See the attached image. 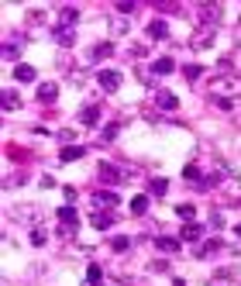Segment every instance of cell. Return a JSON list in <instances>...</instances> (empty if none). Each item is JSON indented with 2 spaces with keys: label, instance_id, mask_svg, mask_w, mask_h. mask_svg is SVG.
Instances as JSON below:
<instances>
[{
  "label": "cell",
  "instance_id": "cell-1",
  "mask_svg": "<svg viewBox=\"0 0 241 286\" xmlns=\"http://www.w3.org/2000/svg\"><path fill=\"white\" fill-rule=\"evenodd\" d=\"M196 17H200V28H214V31H217L221 3H196Z\"/></svg>",
  "mask_w": 241,
  "mask_h": 286
},
{
  "label": "cell",
  "instance_id": "cell-2",
  "mask_svg": "<svg viewBox=\"0 0 241 286\" xmlns=\"http://www.w3.org/2000/svg\"><path fill=\"white\" fill-rule=\"evenodd\" d=\"M121 179H128V172H121V169L110 166V162L100 166V183H110V186H114V183H121Z\"/></svg>",
  "mask_w": 241,
  "mask_h": 286
},
{
  "label": "cell",
  "instance_id": "cell-3",
  "mask_svg": "<svg viewBox=\"0 0 241 286\" xmlns=\"http://www.w3.org/2000/svg\"><path fill=\"white\" fill-rule=\"evenodd\" d=\"M96 83L107 90V93H114L117 86H121V72H114V69H103L100 76H96Z\"/></svg>",
  "mask_w": 241,
  "mask_h": 286
},
{
  "label": "cell",
  "instance_id": "cell-4",
  "mask_svg": "<svg viewBox=\"0 0 241 286\" xmlns=\"http://www.w3.org/2000/svg\"><path fill=\"white\" fill-rule=\"evenodd\" d=\"M93 207H107V211H114V207H117V193H114V190H100V193L93 197Z\"/></svg>",
  "mask_w": 241,
  "mask_h": 286
},
{
  "label": "cell",
  "instance_id": "cell-5",
  "mask_svg": "<svg viewBox=\"0 0 241 286\" xmlns=\"http://www.w3.org/2000/svg\"><path fill=\"white\" fill-rule=\"evenodd\" d=\"M179 238H183V241H200V238H203V228L193 224V221H186V224L179 228Z\"/></svg>",
  "mask_w": 241,
  "mask_h": 286
},
{
  "label": "cell",
  "instance_id": "cell-6",
  "mask_svg": "<svg viewBox=\"0 0 241 286\" xmlns=\"http://www.w3.org/2000/svg\"><path fill=\"white\" fill-rule=\"evenodd\" d=\"M52 38H55V42H59L62 49H69V45L76 42V31H73V28H62V24H59V28L52 31Z\"/></svg>",
  "mask_w": 241,
  "mask_h": 286
},
{
  "label": "cell",
  "instance_id": "cell-7",
  "mask_svg": "<svg viewBox=\"0 0 241 286\" xmlns=\"http://www.w3.org/2000/svg\"><path fill=\"white\" fill-rule=\"evenodd\" d=\"M210 42H214V28H200V31L190 38V45H193V49H207Z\"/></svg>",
  "mask_w": 241,
  "mask_h": 286
},
{
  "label": "cell",
  "instance_id": "cell-8",
  "mask_svg": "<svg viewBox=\"0 0 241 286\" xmlns=\"http://www.w3.org/2000/svg\"><path fill=\"white\" fill-rule=\"evenodd\" d=\"M155 104H159L162 111H176V107H179L176 93H169V90H159V93H155Z\"/></svg>",
  "mask_w": 241,
  "mask_h": 286
},
{
  "label": "cell",
  "instance_id": "cell-9",
  "mask_svg": "<svg viewBox=\"0 0 241 286\" xmlns=\"http://www.w3.org/2000/svg\"><path fill=\"white\" fill-rule=\"evenodd\" d=\"M148 38H155V42H165V38H169V24L155 17V21L148 24Z\"/></svg>",
  "mask_w": 241,
  "mask_h": 286
},
{
  "label": "cell",
  "instance_id": "cell-10",
  "mask_svg": "<svg viewBox=\"0 0 241 286\" xmlns=\"http://www.w3.org/2000/svg\"><path fill=\"white\" fill-rule=\"evenodd\" d=\"M76 21H80V7H62V10H59V24H62V28H73Z\"/></svg>",
  "mask_w": 241,
  "mask_h": 286
},
{
  "label": "cell",
  "instance_id": "cell-11",
  "mask_svg": "<svg viewBox=\"0 0 241 286\" xmlns=\"http://www.w3.org/2000/svg\"><path fill=\"white\" fill-rule=\"evenodd\" d=\"M83 155H86V148H83V145H66V148L59 152V159H62V162H76V159H83Z\"/></svg>",
  "mask_w": 241,
  "mask_h": 286
},
{
  "label": "cell",
  "instance_id": "cell-12",
  "mask_svg": "<svg viewBox=\"0 0 241 286\" xmlns=\"http://www.w3.org/2000/svg\"><path fill=\"white\" fill-rule=\"evenodd\" d=\"M55 97H59V86H55V83H42V86H38V100H42V104H52Z\"/></svg>",
  "mask_w": 241,
  "mask_h": 286
},
{
  "label": "cell",
  "instance_id": "cell-13",
  "mask_svg": "<svg viewBox=\"0 0 241 286\" xmlns=\"http://www.w3.org/2000/svg\"><path fill=\"white\" fill-rule=\"evenodd\" d=\"M224 248V241L221 238H210V241H203V248H200V259H210V255H217Z\"/></svg>",
  "mask_w": 241,
  "mask_h": 286
},
{
  "label": "cell",
  "instance_id": "cell-14",
  "mask_svg": "<svg viewBox=\"0 0 241 286\" xmlns=\"http://www.w3.org/2000/svg\"><path fill=\"white\" fill-rule=\"evenodd\" d=\"M172 69H176V62H172V59H165V56L152 62V72H155V76H169Z\"/></svg>",
  "mask_w": 241,
  "mask_h": 286
},
{
  "label": "cell",
  "instance_id": "cell-15",
  "mask_svg": "<svg viewBox=\"0 0 241 286\" xmlns=\"http://www.w3.org/2000/svg\"><path fill=\"white\" fill-rule=\"evenodd\" d=\"M90 221H93V228H100V231H107V228L114 224V214H110V211H107V214H103V211H96V214L90 217Z\"/></svg>",
  "mask_w": 241,
  "mask_h": 286
},
{
  "label": "cell",
  "instance_id": "cell-16",
  "mask_svg": "<svg viewBox=\"0 0 241 286\" xmlns=\"http://www.w3.org/2000/svg\"><path fill=\"white\" fill-rule=\"evenodd\" d=\"M80 121H83V124H86V128H93V124L100 121V107H83Z\"/></svg>",
  "mask_w": 241,
  "mask_h": 286
},
{
  "label": "cell",
  "instance_id": "cell-17",
  "mask_svg": "<svg viewBox=\"0 0 241 286\" xmlns=\"http://www.w3.org/2000/svg\"><path fill=\"white\" fill-rule=\"evenodd\" d=\"M155 245H159V252H169V255H172V252H179V238H155Z\"/></svg>",
  "mask_w": 241,
  "mask_h": 286
},
{
  "label": "cell",
  "instance_id": "cell-18",
  "mask_svg": "<svg viewBox=\"0 0 241 286\" xmlns=\"http://www.w3.org/2000/svg\"><path fill=\"white\" fill-rule=\"evenodd\" d=\"M165 190H169V179H162V176H155V179L148 183V193H152V197H162Z\"/></svg>",
  "mask_w": 241,
  "mask_h": 286
},
{
  "label": "cell",
  "instance_id": "cell-19",
  "mask_svg": "<svg viewBox=\"0 0 241 286\" xmlns=\"http://www.w3.org/2000/svg\"><path fill=\"white\" fill-rule=\"evenodd\" d=\"M14 79H17V83H31V79H35V69H31V66H17V69H14Z\"/></svg>",
  "mask_w": 241,
  "mask_h": 286
},
{
  "label": "cell",
  "instance_id": "cell-20",
  "mask_svg": "<svg viewBox=\"0 0 241 286\" xmlns=\"http://www.w3.org/2000/svg\"><path fill=\"white\" fill-rule=\"evenodd\" d=\"M59 221H62V224H76V221H80L76 207H59Z\"/></svg>",
  "mask_w": 241,
  "mask_h": 286
},
{
  "label": "cell",
  "instance_id": "cell-21",
  "mask_svg": "<svg viewBox=\"0 0 241 286\" xmlns=\"http://www.w3.org/2000/svg\"><path fill=\"white\" fill-rule=\"evenodd\" d=\"M107 56H114V45H110V42H100V45L93 49V56H90V59H107Z\"/></svg>",
  "mask_w": 241,
  "mask_h": 286
},
{
  "label": "cell",
  "instance_id": "cell-22",
  "mask_svg": "<svg viewBox=\"0 0 241 286\" xmlns=\"http://www.w3.org/2000/svg\"><path fill=\"white\" fill-rule=\"evenodd\" d=\"M145 211H148V197H142V193H138V197H135V200H131V214H145Z\"/></svg>",
  "mask_w": 241,
  "mask_h": 286
},
{
  "label": "cell",
  "instance_id": "cell-23",
  "mask_svg": "<svg viewBox=\"0 0 241 286\" xmlns=\"http://www.w3.org/2000/svg\"><path fill=\"white\" fill-rule=\"evenodd\" d=\"M17 107V93L14 90H3V111H14Z\"/></svg>",
  "mask_w": 241,
  "mask_h": 286
},
{
  "label": "cell",
  "instance_id": "cell-24",
  "mask_svg": "<svg viewBox=\"0 0 241 286\" xmlns=\"http://www.w3.org/2000/svg\"><path fill=\"white\" fill-rule=\"evenodd\" d=\"M183 179H186V183H190V179H193V183H203V179H200V169H196V166H186V169H183Z\"/></svg>",
  "mask_w": 241,
  "mask_h": 286
},
{
  "label": "cell",
  "instance_id": "cell-25",
  "mask_svg": "<svg viewBox=\"0 0 241 286\" xmlns=\"http://www.w3.org/2000/svg\"><path fill=\"white\" fill-rule=\"evenodd\" d=\"M86 280H90V283H100V280H103V269H100V266L93 262V266L86 269Z\"/></svg>",
  "mask_w": 241,
  "mask_h": 286
},
{
  "label": "cell",
  "instance_id": "cell-26",
  "mask_svg": "<svg viewBox=\"0 0 241 286\" xmlns=\"http://www.w3.org/2000/svg\"><path fill=\"white\" fill-rule=\"evenodd\" d=\"M176 214H179V217H186V221H193L196 207H193V204H179V207H176Z\"/></svg>",
  "mask_w": 241,
  "mask_h": 286
},
{
  "label": "cell",
  "instance_id": "cell-27",
  "mask_svg": "<svg viewBox=\"0 0 241 286\" xmlns=\"http://www.w3.org/2000/svg\"><path fill=\"white\" fill-rule=\"evenodd\" d=\"M200 66H190V62H186V66H183V76H186V79H200Z\"/></svg>",
  "mask_w": 241,
  "mask_h": 286
},
{
  "label": "cell",
  "instance_id": "cell-28",
  "mask_svg": "<svg viewBox=\"0 0 241 286\" xmlns=\"http://www.w3.org/2000/svg\"><path fill=\"white\" fill-rule=\"evenodd\" d=\"M117 10H121V14H135V10H138V3H135V0H121V3H117Z\"/></svg>",
  "mask_w": 241,
  "mask_h": 286
},
{
  "label": "cell",
  "instance_id": "cell-29",
  "mask_svg": "<svg viewBox=\"0 0 241 286\" xmlns=\"http://www.w3.org/2000/svg\"><path fill=\"white\" fill-rule=\"evenodd\" d=\"M100 138H103V142H114V138H117V124H107V128L100 131Z\"/></svg>",
  "mask_w": 241,
  "mask_h": 286
},
{
  "label": "cell",
  "instance_id": "cell-30",
  "mask_svg": "<svg viewBox=\"0 0 241 286\" xmlns=\"http://www.w3.org/2000/svg\"><path fill=\"white\" fill-rule=\"evenodd\" d=\"M45 241H48V234H45L42 228H35V231H31V245H45Z\"/></svg>",
  "mask_w": 241,
  "mask_h": 286
},
{
  "label": "cell",
  "instance_id": "cell-31",
  "mask_svg": "<svg viewBox=\"0 0 241 286\" xmlns=\"http://www.w3.org/2000/svg\"><path fill=\"white\" fill-rule=\"evenodd\" d=\"M110 248H114V252H128V248H131V241H128V238H114V241H110Z\"/></svg>",
  "mask_w": 241,
  "mask_h": 286
},
{
  "label": "cell",
  "instance_id": "cell-32",
  "mask_svg": "<svg viewBox=\"0 0 241 286\" xmlns=\"http://www.w3.org/2000/svg\"><path fill=\"white\" fill-rule=\"evenodd\" d=\"M210 228H224V217L217 214V211H214V214H210Z\"/></svg>",
  "mask_w": 241,
  "mask_h": 286
},
{
  "label": "cell",
  "instance_id": "cell-33",
  "mask_svg": "<svg viewBox=\"0 0 241 286\" xmlns=\"http://www.w3.org/2000/svg\"><path fill=\"white\" fill-rule=\"evenodd\" d=\"M145 56V45H131V59H142Z\"/></svg>",
  "mask_w": 241,
  "mask_h": 286
},
{
  "label": "cell",
  "instance_id": "cell-34",
  "mask_svg": "<svg viewBox=\"0 0 241 286\" xmlns=\"http://www.w3.org/2000/svg\"><path fill=\"white\" fill-rule=\"evenodd\" d=\"M235 231H238V238H241V224H238V228H235Z\"/></svg>",
  "mask_w": 241,
  "mask_h": 286
}]
</instances>
